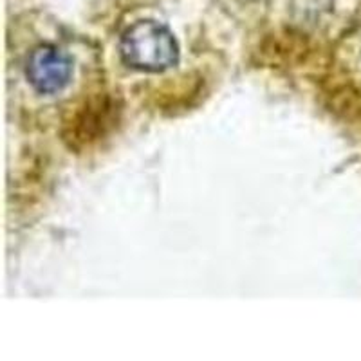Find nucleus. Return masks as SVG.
<instances>
[{"mask_svg": "<svg viewBox=\"0 0 361 361\" xmlns=\"http://www.w3.org/2000/svg\"><path fill=\"white\" fill-rule=\"evenodd\" d=\"M119 53L127 66L145 73H161L179 62V44L164 24L137 20L121 37Z\"/></svg>", "mask_w": 361, "mask_h": 361, "instance_id": "obj_1", "label": "nucleus"}, {"mask_svg": "<svg viewBox=\"0 0 361 361\" xmlns=\"http://www.w3.org/2000/svg\"><path fill=\"white\" fill-rule=\"evenodd\" d=\"M25 76L37 92L40 94H56L66 89L73 76V60L66 51L56 45H38L29 54Z\"/></svg>", "mask_w": 361, "mask_h": 361, "instance_id": "obj_2", "label": "nucleus"}]
</instances>
